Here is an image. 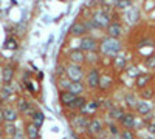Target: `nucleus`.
Instances as JSON below:
<instances>
[{"label":"nucleus","mask_w":155,"mask_h":139,"mask_svg":"<svg viewBox=\"0 0 155 139\" xmlns=\"http://www.w3.org/2000/svg\"><path fill=\"white\" fill-rule=\"evenodd\" d=\"M88 31H90V28H88V25H87L85 19L74 20V22L71 23L70 30H68L70 36H71V37H78V39H79V37H82V36H87Z\"/></svg>","instance_id":"11"},{"label":"nucleus","mask_w":155,"mask_h":139,"mask_svg":"<svg viewBox=\"0 0 155 139\" xmlns=\"http://www.w3.org/2000/svg\"><path fill=\"white\" fill-rule=\"evenodd\" d=\"M16 76V67L12 64H6L2 68V82L3 84H11Z\"/></svg>","instance_id":"21"},{"label":"nucleus","mask_w":155,"mask_h":139,"mask_svg":"<svg viewBox=\"0 0 155 139\" xmlns=\"http://www.w3.org/2000/svg\"><path fill=\"white\" fill-rule=\"evenodd\" d=\"M5 48L6 49H11V51H14V49L19 48V42L16 39H12V37H9V39H6V42H5Z\"/></svg>","instance_id":"37"},{"label":"nucleus","mask_w":155,"mask_h":139,"mask_svg":"<svg viewBox=\"0 0 155 139\" xmlns=\"http://www.w3.org/2000/svg\"><path fill=\"white\" fill-rule=\"evenodd\" d=\"M138 97L146 99V100H155V88H153V85L146 87V88H143V90H138Z\"/></svg>","instance_id":"27"},{"label":"nucleus","mask_w":155,"mask_h":139,"mask_svg":"<svg viewBox=\"0 0 155 139\" xmlns=\"http://www.w3.org/2000/svg\"><path fill=\"white\" fill-rule=\"evenodd\" d=\"M78 48L82 49L85 54H87V53L98 51V48H99V40L96 39L95 36H92V34L82 36V37H79V45H78Z\"/></svg>","instance_id":"6"},{"label":"nucleus","mask_w":155,"mask_h":139,"mask_svg":"<svg viewBox=\"0 0 155 139\" xmlns=\"http://www.w3.org/2000/svg\"><path fill=\"white\" fill-rule=\"evenodd\" d=\"M0 122H5V119H3V105H0Z\"/></svg>","instance_id":"40"},{"label":"nucleus","mask_w":155,"mask_h":139,"mask_svg":"<svg viewBox=\"0 0 155 139\" xmlns=\"http://www.w3.org/2000/svg\"><path fill=\"white\" fill-rule=\"evenodd\" d=\"M120 139H138V134H137L135 130L123 128V130H121V134H120Z\"/></svg>","instance_id":"36"},{"label":"nucleus","mask_w":155,"mask_h":139,"mask_svg":"<svg viewBox=\"0 0 155 139\" xmlns=\"http://www.w3.org/2000/svg\"><path fill=\"white\" fill-rule=\"evenodd\" d=\"M124 49V43L121 39H115V37H102V39L99 40V48H98V51L99 54L102 56V59H113L115 56H118L121 51Z\"/></svg>","instance_id":"2"},{"label":"nucleus","mask_w":155,"mask_h":139,"mask_svg":"<svg viewBox=\"0 0 155 139\" xmlns=\"http://www.w3.org/2000/svg\"><path fill=\"white\" fill-rule=\"evenodd\" d=\"M121 16H123V20L129 25V27H135V25L140 23L141 20V11L138 6H130L127 8L126 11H121Z\"/></svg>","instance_id":"8"},{"label":"nucleus","mask_w":155,"mask_h":139,"mask_svg":"<svg viewBox=\"0 0 155 139\" xmlns=\"http://www.w3.org/2000/svg\"><path fill=\"white\" fill-rule=\"evenodd\" d=\"M87 102H88V99H87L84 94H81V96L76 97V100L71 104V107L67 108V110H68V111H76V113H82V110L85 108Z\"/></svg>","instance_id":"25"},{"label":"nucleus","mask_w":155,"mask_h":139,"mask_svg":"<svg viewBox=\"0 0 155 139\" xmlns=\"http://www.w3.org/2000/svg\"><path fill=\"white\" fill-rule=\"evenodd\" d=\"M104 71H101V79H99V88L98 91L99 93H110L113 88L116 87V73L112 70L109 71L110 68H102Z\"/></svg>","instance_id":"4"},{"label":"nucleus","mask_w":155,"mask_h":139,"mask_svg":"<svg viewBox=\"0 0 155 139\" xmlns=\"http://www.w3.org/2000/svg\"><path fill=\"white\" fill-rule=\"evenodd\" d=\"M14 94H16V88H14V85H12V82L11 84H3L2 88H0V100H2V102L9 100Z\"/></svg>","instance_id":"23"},{"label":"nucleus","mask_w":155,"mask_h":139,"mask_svg":"<svg viewBox=\"0 0 155 139\" xmlns=\"http://www.w3.org/2000/svg\"><path fill=\"white\" fill-rule=\"evenodd\" d=\"M95 2H96V3H99V5H102V3H106L107 0H95Z\"/></svg>","instance_id":"42"},{"label":"nucleus","mask_w":155,"mask_h":139,"mask_svg":"<svg viewBox=\"0 0 155 139\" xmlns=\"http://www.w3.org/2000/svg\"><path fill=\"white\" fill-rule=\"evenodd\" d=\"M2 127H3V133L9 137H12L16 134L17 131V127H16V122H3L2 124Z\"/></svg>","instance_id":"34"},{"label":"nucleus","mask_w":155,"mask_h":139,"mask_svg":"<svg viewBox=\"0 0 155 139\" xmlns=\"http://www.w3.org/2000/svg\"><path fill=\"white\" fill-rule=\"evenodd\" d=\"M104 31H106V36L115 37V39H121V37L124 36V27H123V23L120 20H112Z\"/></svg>","instance_id":"14"},{"label":"nucleus","mask_w":155,"mask_h":139,"mask_svg":"<svg viewBox=\"0 0 155 139\" xmlns=\"http://www.w3.org/2000/svg\"><path fill=\"white\" fill-rule=\"evenodd\" d=\"M101 67H87L84 84L88 91H98L99 88V79H101Z\"/></svg>","instance_id":"5"},{"label":"nucleus","mask_w":155,"mask_h":139,"mask_svg":"<svg viewBox=\"0 0 155 139\" xmlns=\"http://www.w3.org/2000/svg\"><path fill=\"white\" fill-rule=\"evenodd\" d=\"M31 122H33L34 125H37L39 128H42V125H44V122H45V115H44V111L37 108V110L34 111L33 118H31Z\"/></svg>","instance_id":"31"},{"label":"nucleus","mask_w":155,"mask_h":139,"mask_svg":"<svg viewBox=\"0 0 155 139\" xmlns=\"http://www.w3.org/2000/svg\"><path fill=\"white\" fill-rule=\"evenodd\" d=\"M3 136H5V133H3V127L0 125V139H3Z\"/></svg>","instance_id":"41"},{"label":"nucleus","mask_w":155,"mask_h":139,"mask_svg":"<svg viewBox=\"0 0 155 139\" xmlns=\"http://www.w3.org/2000/svg\"><path fill=\"white\" fill-rule=\"evenodd\" d=\"M70 84H71V81L67 77V76H64V77H58V82H56L58 90H59V91L68 90V88H70Z\"/></svg>","instance_id":"35"},{"label":"nucleus","mask_w":155,"mask_h":139,"mask_svg":"<svg viewBox=\"0 0 155 139\" xmlns=\"http://www.w3.org/2000/svg\"><path fill=\"white\" fill-rule=\"evenodd\" d=\"M143 65L149 71H153L155 70V53H150V54L143 56Z\"/></svg>","instance_id":"33"},{"label":"nucleus","mask_w":155,"mask_h":139,"mask_svg":"<svg viewBox=\"0 0 155 139\" xmlns=\"http://www.w3.org/2000/svg\"><path fill=\"white\" fill-rule=\"evenodd\" d=\"M126 113V108L123 107V105H120V104H113L106 113H104V121H106V124H112V122H118L121 118H123V115Z\"/></svg>","instance_id":"9"},{"label":"nucleus","mask_w":155,"mask_h":139,"mask_svg":"<svg viewBox=\"0 0 155 139\" xmlns=\"http://www.w3.org/2000/svg\"><path fill=\"white\" fill-rule=\"evenodd\" d=\"M152 85H153V88H155V77H153V84H152Z\"/></svg>","instance_id":"43"},{"label":"nucleus","mask_w":155,"mask_h":139,"mask_svg":"<svg viewBox=\"0 0 155 139\" xmlns=\"http://www.w3.org/2000/svg\"><path fill=\"white\" fill-rule=\"evenodd\" d=\"M153 110H155V100H146V99H138V102L134 108V111L141 118L149 116Z\"/></svg>","instance_id":"10"},{"label":"nucleus","mask_w":155,"mask_h":139,"mask_svg":"<svg viewBox=\"0 0 155 139\" xmlns=\"http://www.w3.org/2000/svg\"><path fill=\"white\" fill-rule=\"evenodd\" d=\"M68 90H70L71 93L78 94V96H81V94H84L85 91H88V90H87V87H85V84H84V81H76V82L71 81Z\"/></svg>","instance_id":"26"},{"label":"nucleus","mask_w":155,"mask_h":139,"mask_svg":"<svg viewBox=\"0 0 155 139\" xmlns=\"http://www.w3.org/2000/svg\"><path fill=\"white\" fill-rule=\"evenodd\" d=\"M76 97H78V94L71 93L70 90L59 91V102H61V105H62V107H65V110L71 107V104L76 100Z\"/></svg>","instance_id":"19"},{"label":"nucleus","mask_w":155,"mask_h":139,"mask_svg":"<svg viewBox=\"0 0 155 139\" xmlns=\"http://www.w3.org/2000/svg\"><path fill=\"white\" fill-rule=\"evenodd\" d=\"M127 64H129V56H127V53L123 49L118 56H115V57L112 59V68H110V70H113L116 74L123 73V71L126 70Z\"/></svg>","instance_id":"13"},{"label":"nucleus","mask_w":155,"mask_h":139,"mask_svg":"<svg viewBox=\"0 0 155 139\" xmlns=\"http://www.w3.org/2000/svg\"><path fill=\"white\" fill-rule=\"evenodd\" d=\"M85 22L88 25L90 31L92 30H106L107 25L112 22V16L109 12V8L101 6V8L92 9L90 11V16L85 19Z\"/></svg>","instance_id":"1"},{"label":"nucleus","mask_w":155,"mask_h":139,"mask_svg":"<svg viewBox=\"0 0 155 139\" xmlns=\"http://www.w3.org/2000/svg\"><path fill=\"white\" fill-rule=\"evenodd\" d=\"M138 93H134V91H126L124 94H123V107L126 108V110H134L135 108V105H137V102H138Z\"/></svg>","instance_id":"18"},{"label":"nucleus","mask_w":155,"mask_h":139,"mask_svg":"<svg viewBox=\"0 0 155 139\" xmlns=\"http://www.w3.org/2000/svg\"><path fill=\"white\" fill-rule=\"evenodd\" d=\"M101 64H102V56L99 54V51L87 53L85 67H101Z\"/></svg>","instance_id":"24"},{"label":"nucleus","mask_w":155,"mask_h":139,"mask_svg":"<svg viewBox=\"0 0 155 139\" xmlns=\"http://www.w3.org/2000/svg\"><path fill=\"white\" fill-rule=\"evenodd\" d=\"M11 139H27V136H25V133H23V131L17 130V131H16V134L12 136Z\"/></svg>","instance_id":"39"},{"label":"nucleus","mask_w":155,"mask_h":139,"mask_svg":"<svg viewBox=\"0 0 155 139\" xmlns=\"http://www.w3.org/2000/svg\"><path fill=\"white\" fill-rule=\"evenodd\" d=\"M85 136L92 137V139H101L107 136V124L104 119H101L98 116H92L88 121V127Z\"/></svg>","instance_id":"3"},{"label":"nucleus","mask_w":155,"mask_h":139,"mask_svg":"<svg viewBox=\"0 0 155 139\" xmlns=\"http://www.w3.org/2000/svg\"><path fill=\"white\" fill-rule=\"evenodd\" d=\"M124 73L127 74V77H132L134 81H135V79L138 77V76L141 74L140 67H138L137 64H134V62H129L127 67H126V70H124Z\"/></svg>","instance_id":"28"},{"label":"nucleus","mask_w":155,"mask_h":139,"mask_svg":"<svg viewBox=\"0 0 155 139\" xmlns=\"http://www.w3.org/2000/svg\"><path fill=\"white\" fill-rule=\"evenodd\" d=\"M20 116V113L16 107H12V105H6L3 107V119L5 122H16Z\"/></svg>","instance_id":"22"},{"label":"nucleus","mask_w":155,"mask_h":139,"mask_svg":"<svg viewBox=\"0 0 155 139\" xmlns=\"http://www.w3.org/2000/svg\"><path fill=\"white\" fill-rule=\"evenodd\" d=\"M144 130L147 131V134L155 136V122H146V127H144Z\"/></svg>","instance_id":"38"},{"label":"nucleus","mask_w":155,"mask_h":139,"mask_svg":"<svg viewBox=\"0 0 155 139\" xmlns=\"http://www.w3.org/2000/svg\"><path fill=\"white\" fill-rule=\"evenodd\" d=\"M98 113H101L99 102H98L96 97H92V99H88V102H87V105H85V108L82 110L81 115H85V116H88V118H92V116H96Z\"/></svg>","instance_id":"17"},{"label":"nucleus","mask_w":155,"mask_h":139,"mask_svg":"<svg viewBox=\"0 0 155 139\" xmlns=\"http://www.w3.org/2000/svg\"><path fill=\"white\" fill-rule=\"evenodd\" d=\"M85 60H87V54L79 48L71 49V51H68V54H67V62H70V64L85 65Z\"/></svg>","instance_id":"16"},{"label":"nucleus","mask_w":155,"mask_h":139,"mask_svg":"<svg viewBox=\"0 0 155 139\" xmlns=\"http://www.w3.org/2000/svg\"><path fill=\"white\" fill-rule=\"evenodd\" d=\"M153 77H155V74H152V73H141L134 82L135 90L138 91V90H143L146 87H150L153 84Z\"/></svg>","instance_id":"15"},{"label":"nucleus","mask_w":155,"mask_h":139,"mask_svg":"<svg viewBox=\"0 0 155 139\" xmlns=\"http://www.w3.org/2000/svg\"><path fill=\"white\" fill-rule=\"evenodd\" d=\"M85 70H87L85 65H78V64H70V62H67L65 76H67L70 81H73V82H76V81H84Z\"/></svg>","instance_id":"7"},{"label":"nucleus","mask_w":155,"mask_h":139,"mask_svg":"<svg viewBox=\"0 0 155 139\" xmlns=\"http://www.w3.org/2000/svg\"><path fill=\"white\" fill-rule=\"evenodd\" d=\"M121 127L118 122H112V124H107V134L112 137V139H120V134H121Z\"/></svg>","instance_id":"29"},{"label":"nucleus","mask_w":155,"mask_h":139,"mask_svg":"<svg viewBox=\"0 0 155 139\" xmlns=\"http://www.w3.org/2000/svg\"><path fill=\"white\" fill-rule=\"evenodd\" d=\"M30 105H31V102H30V100H28L27 97H25V96H19V97H17V100H16V105H14V107L19 110V113L23 116V113L28 110V107H30Z\"/></svg>","instance_id":"30"},{"label":"nucleus","mask_w":155,"mask_h":139,"mask_svg":"<svg viewBox=\"0 0 155 139\" xmlns=\"http://www.w3.org/2000/svg\"><path fill=\"white\" fill-rule=\"evenodd\" d=\"M23 133L27 136V139H41V128L34 125L31 121H28L23 127Z\"/></svg>","instance_id":"20"},{"label":"nucleus","mask_w":155,"mask_h":139,"mask_svg":"<svg viewBox=\"0 0 155 139\" xmlns=\"http://www.w3.org/2000/svg\"><path fill=\"white\" fill-rule=\"evenodd\" d=\"M137 118L138 115L134 110H126V113L123 115V118L118 121L121 128H127V130H135V124H137Z\"/></svg>","instance_id":"12"},{"label":"nucleus","mask_w":155,"mask_h":139,"mask_svg":"<svg viewBox=\"0 0 155 139\" xmlns=\"http://www.w3.org/2000/svg\"><path fill=\"white\" fill-rule=\"evenodd\" d=\"M130 6H134V0H115L113 2V8L116 9V11H126L127 8H130Z\"/></svg>","instance_id":"32"}]
</instances>
